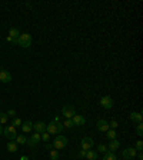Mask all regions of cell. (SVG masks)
Segmentation results:
<instances>
[{"label":"cell","instance_id":"cell-1","mask_svg":"<svg viewBox=\"0 0 143 160\" xmlns=\"http://www.w3.org/2000/svg\"><path fill=\"white\" fill-rule=\"evenodd\" d=\"M63 124L60 123V122H52V123H49L47 126H46V131L49 133V134H59L60 131L63 130Z\"/></svg>","mask_w":143,"mask_h":160},{"label":"cell","instance_id":"cell-2","mask_svg":"<svg viewBox=\"0 0 143 160\" xmlns=\"http://www.w3.org/2000/svg\"><path fill=\"white\" fill-rule=\"evenodd\" d=\"M67 143H69V139L67 137H64V136H57V137H55V140H53L52 147L56 149V150H60V149H64V147L67 146Z\"/></svg>","mask_w":143,"mask_h":160},{"label":"cell","instance_id":"cell-3","mask_svg":"<svg viewBox=\"0 0 143 160\" xmlns=\"http://www.w3.org/2000/svg\"><path fill=\"white\" fill-rule=\"evenodd\" d=\"M19 46H21L23 49H27L32 46V36L29 34V33H20V36H19Z\"/></svg>","mask_w":143,"mask_h":160},{"label":"cell","instance_id":"cell-4","mask_svg":"<svg viewBox=\"0 0 143 160\" xmlns=\"http://www.w3.org/2000/svg\"><path fill=\"white\" fill-rule=\"evenodd\" d=\"M3 134H4V136H6L9 140H14V139H16V136H17L16 127H14V126H12V124L6 126V127L3 129Z\"/></svg>","mask_w":143,"mask_h":160},{"label":"cell","instance_id":"cell-5","mask_svg":"<svg viewBox=\"0 0 143 160\" xmlns=\"http://www.w3.org/2000/svg\"><path fill=\"white\" fill-rule=\"evenodd\" d=\"M62 114L64 119H72V117L76 114V109L73 104H66L63 109H62Z\"/></svg>","mask_w":143,"mask_h":160},{"label":"cell","instance_id":"cell-6","mask_svg":"<svg viewBox=\"0 0 143 160\" xmlns=\"http://www.w3.org/2000/svg\"><path fill=\"white\" fill-rule=\"evenodd\" d=\"M100 106L106 110L112 109V107H113V99H112L110 96H103V97L100 99Z\"/></svg>","mask_w":143,"mask_h":160},{"label":"cell","instance_id":"cell-7","mask_svg":"<svg viewBox=\"0 0 143 160\" xmlns=\"http://www.w3.org/2000/svg\"><path fill=\"white\" fill-rule=\"evenodd\" d=\"M136 154H137V150H136L135 147H128V149L123 150V159L132 160V159H135L136 157Z\"/></svg>","mask_w":143,"mask_h":160},{"label":"cell","instance_id":"cell-8","mask_svg":"<svg viewBox=\"0 0 143 160\" xmlns=\"http://www.w3.org/2000/svg\"><path fill=\"white\" fill-rule=\"evenodd\" d=\"M40 140H42L40 134L35 131V133H33V134H32L30 137H27V142H26V143H27V145L30 146V147H36V146L39 145V142H40Z\"/></svg>","mask_w":143,"mask_h":160},{"label":"cell","instance_id":"cell-9","mask_svg":"<svg viewBox=\"0 0 143 160\" xmlns=\"http://www.w3.org/2000/svg\"><path fill=\"white\" fill-rule=\"evenodd\" d=\"M93 147V139L90 137H83L82 139V150H90Z\"/></svg>","mask_w":143,"mask_h":160},{"label":"cell","instance_id":"cell-10","mask_svg":"<svg viewBox=\"0 0 143 160\" xmlns=\"http://www.w3.org/2000/svg\"><path fill=\"white\" fill-rule=\"evenodd\" d=\"M72 120H73V124L74 126H85L86 124V119L82 114H74V116L72 117Z\"/></svg>","mask_w":143,"mask_h":160},{"label":"cell","instance_id":"cell-11","mask_svg":"<svg viewBox=\"0 0 143 160\" xmlns=\"http://www.w3.org/2000/svg\"><path fill=\"white\" fill-rule=\"evenodd\" d=\"M0 81L1 83H10L12 81V74L7 70H0Z\"/></svg>","mask_w":143,"mask_h":160},{"label":"cell","instance_id":"cell-12","mask_svg":"<svg viewBox=\"0 0 143 160\" xmlns=\"http://www.w3.org/2000/svg\"><path fill=\"white\" fill-rule=\"evenodd\" d=\"M96 126H97V130H99V131H105V133H106V131L110 129V127H109V123H107L106 120H103V119L97 120Z\"/></svg>","mask_w":143,"mask_h":160},{"label":"cell","instance_id":"cell-13","mask_svg":"<svg viewBox=\"0 0 143 160\" xmlns=\"http://www.w3.org/2000/svg\"><path fill=\"white\" fill-rule=\"evenodd\" d=\"M46 126H47V124H44L43 122H37V123L33 124V129H35L36 133L42 134V133H44V131H46Z\"/></svg>","mask_w":143,"mask_h":160},{"label":"cell","instance_id":"cell-14","mask_svg":"<svg viewBox=\"0 0 143 160\" xmlns=\"http://www.w3.org/2000/svg\"><path fill=\"white\" fill-rule=\"evenodd\" d=\"M119 147H120V143H119V142L114 139V140H110V142H109V145H107V150H109V152H113L114 153L116 150H117V149H119Z\"/></svg>","mask_w":143,"mask_h":160},{"label":"cell","instance_id":"cell-15","mask_svg":"<svg viewBox=\"0 0 143 160\" xmlns=\"http://www.w3.org/2000/svg\"><path fill=\"white\" fill-rule=\"evenodd\" d=\"M142 113H139V112H133L132 114H130V120L132 122H135V123H142Z\"/></svg>","mask_w":143,"mask_h":160},{"label":"cell","instance_id":"cell-16","mask_svg":"<svg viewBox=\"0 0 143 160\" xmlns=\"http://www.w3.org/2000/svg\"><path fill=\"white\" fill-rule=\"evenodd\" d=\"M17 149H19V145H17L16 142H13V140H9V143H7V150L10 153H16Z\"/></svg>","mask_w":143,"mask_h":160},{"label":"cell","instance_id":"cell-17","mask_svg":"<svg viewBox=\"0 0 143 160\" xmlns=\"http://www.w3.org/2000/svg\"><path fill=\"white\" fill-rule=\"evenodd\" d=\"M20 127H21V131L23 133H29V131H32V129H33V124H32V122H23Z\"/></svg>","mask_w":143,"mask_h":160},{"label":"cell","instance_id":"cell-18","mask_svg":"<svg viewBox=\"0 0 143 160\" xmlns=\"http://www.w3.org/2000/svg\"><path fill=\"white\" fill-rule=\"evenodd\" d=\"M99 157V153L94 152V150H87L86 152V159L87 160H97Z\"/></svg>","mask_w":143,"mask_h":160},{"label":"cell","instance_id":"cell-19","mask_svg":"<svg viewBox=\"0 0 143 160\" xmlns=\"http://www.w3.org/2000/svg\"><path fill=\"white\" fill-rule=\"evenodd\" d=\"M9 36L13 37V39H19V36H20V30L16 29V27H12V29L9 30Z\"/></svg>","mask_w":143,"mask_h":160},{"label":"cell","instance_id":"cell-20","mask_svg":"<svg viewBox=\"0 0 143 160\" xmlns=\"http://www.w3.org/2000/svg\"><path fill=\"white\" fill-rule=\"evenodd\" d=\"M14 142H16L17 145H24V143L27 142V137H26L24 134H17L16 139H14Z\"/></svg>","mask_w":143,"mask_h":160},{"label":"cell","instance_id":"cell-21","mask_svg":"<svg viewBox=\"0 0 143 160\" xmlns=\"http://www.w3.org/2000/svg\"><path fill=\"white\" fill-rule=\"evenodd\" d=\"M103 160H117V157H116V154L113 152H107V153H105Z\"/></svg>","mask_w":143,"mask_h":160},{"label":"cell","instance_id":"cell-22","mask_svg":"<svg viewBox=\"0 0 143 160\" xmlns=\"http://www.w3.org/2000/svg\"><path fill=\"white\" fill-rule=\"evenodd\" d=\"M50 160H59V152H57L56 149H50Z\"/></svg>","mask_w":143,"mask_h":160},{"label":"cell","instance_id":"cell-23","mask_svg":"<svg viewBox=\"0 0 143 160\" xmlns=\"http://www.w3.org/2000/svg\"><path fill=\"white\" fill-rule=\"evenodd\" d=\"M106 137L109 139V140H114V139H116V131H114L113 129H109V130L106 131Z\"/></svg>","mask_w":143,"mask_h":160},{"label":"cell","instance_id":"cell-24","mask_svg":"<svg viewBox=\"0 0 143 160\" xmlns=\"http://www.w3.org/2000/svg\"><path fill=\"white\" fill-rule=\"evenodd\" d=\"M63 127H66V129H72V127H73V126H74V124H73V120H72V119H66V120H64L63 123Z\"/></svg>","mask_w":143,"mask_h":160},{"label":"cell","instance_id":"cell-25","mask_svg":"<svg viewBox=\"0 0 143 160\" xmlns=\"http://www.w3.org/2000/svg\"><path fill=\"white\" fill-rule=\"evenodd\" d=\"M7 120H9V116L6 113H0V124H6Z\"/></svg>","mask_w":143,"mask_h":160},{"label":"cell","instance_id":"cell-26","mask_svg":"<svg viewBox=\"0 0 143 160\" xmlns=\"http://www.w3.org/2000/svg\"><path fill=\"white\" fill-rule=\"evenodd\" d=\"M136 134L137 136H142L143 134V124L142 123H137V126H136Z\"/></svg>","mask_w":143,"mask_h":160},{"label":"cell","instance_id":"cell-27","mask_svg":"<svg viewBox=\"0 0 143 160\" xmlns=\"http://www.w3.org/2000/svg\"><path fill=\"white\" fill-rule=\"evenodd\" d=\"M109 150H107V146H105V145H99L97 146V153H107Z\"/></svg>","mask_w":143,"mask_h":160},{"label":"cell","instance_id":"cell-28","mask_svg":"<svg viewBox=\"0 0 143 160\" xmlns=\"http://www.w3.org/2000/svg\"><path fill=\"white\" fill-rule=\"evenodd\" d=\"M21 119H17V117H14L13 122H12V126H14V127H19V126H21Z\"/></svg>","mask_w":143,"mask_h":160},{"label":"cell","instance_id":"cell-29","mask_svg":"<svg viewBox=\"0 0 143 160\" xmlns=\"http://www.w3.org/2000/svg\"><path fill=\"white\" fill-rule=\"evenodd\" d=\"M136 150H139V152H142L143 150V142L142 140H137V142H136Z\"/></svg>","mask_w":143,"mask_h":160},{"label":"cell","instance_id":"cell-30","mask_svg":"<svg viewBox=\"0 0 143 160\" xmlns=\"http://www.w3.org/2000/svg\"><path fill=\"white\" fill-rule=\"evenodd\" d=\"M40 137H42L44 142H47V140L50 139V134L47 133V131H44V133H42V134H40Z\"/></svg>","mask_w":143,"mask_h":160},{"label":"cell","instance_id":"cell-31","mask_svg":"<svg viewBox=\"0 0 143 160\" xmlns=\"http://www.w3.org/2000/svg\"><path fill=\"white\" fill-rule=\"evenodd\" d=\"M6 114H7L9 117H14V116H16V110H14V109H10V110H9V112L6 113Z\"/></svg>","mask_w":143,"mask_h":160},{"label":"cell","instance_id":"cell-32","mask_svg":"<svg viewBox=\"0 0 143 160\" xmlns=\"http://www.w3.org/2000/svg\"><path fill=\"white\" fill-rule=\"evenodd\" d=\"M109 127H112V129H116V127H117V122H116V120H112V122H110V123H109Z\"/></svg>","mask_w":143,"mask_h":160},{"label":"cell","instance_id":"cell-33","mask_svg":"<svg viewBox=\"0 0 143 160\" xmlns=\"http://www.w3.org/2000/svg\"><path fill=\"white\" fill-rule=\"evenodd\" d=\"M79 157H82V159L86 157V150H80V152H79Z\"/></svg>","mask_w":143,"mask_h":160},{"label":"cell","instance_id":"cell-34","mask_svg":"<svg viewBox=\"0 0 143 160\" xmlns=\"http://www.w3.org/2000/svg\"><path fill=\"white\" fill-rule=\"evenodd\" d=\"M136 156H137V159H139V160H143V153L142 152H139Z\"/></svg>","mask_w":143,"mask_h":160},{"label":"cell","instance_id":"cell-35","mask_svg":"<svg viewBox=\"0 0 143 160\" xmlns=\"http://www.w3.org/2000/svg\"><path fill=\"white\" fill-rule=\"evenodd\" d=\"M0 134H3V127L0 126Z\"/></svg>","mask_w":143,"mask_h":160},{"label":"cell","instance_id":"cell-36","mask_svg":"<svg viewBox=\"0 0 143 160\" xmlns=\"http://www.w3.org/2000/svg\"><path fill=\"white\" fill-rule=\"evenodd\" d=\"M20 160H29V159H27V157H26V156H23V157H21Z\"/></svg>","mask_w":143,"mask_h":160}]
</instances>
